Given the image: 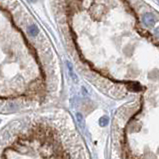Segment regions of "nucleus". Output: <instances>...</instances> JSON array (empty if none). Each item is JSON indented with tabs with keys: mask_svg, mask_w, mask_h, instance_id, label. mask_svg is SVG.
<instances>
[{
	"mask_svg": "<svg viewBox=\"0 0 159 159\" xmlns=\"http://www.w3.org/2000/svg\"><path fill=\"white\" fill-rule=\"evenodd\" d=\"M143 22L145 23V25L147 26H152L155 22V17L153 16L151 13H147L143 16Z\"/></svg>",
	"mask_w": 159,
	"mask_h": 159,
	"instance_id": "obj_1",
	"label": "nucleus"
},
{
	"mask_svg": "<svg viewBox=\"0 0 159 159\" xmlns=\"http://www.w3.org/2000/svg\"><path fill=\"white\" fill-rule=\"evenodd\" d=\"M154 34H155V36H156V37L159 39V27H158V28H156V29H155V31H154Z\"/></svg>",
	"mask_w": 159,
	"mask_h": 159,
	"instance_id": "obj_4",
	"label": "nucleus"
},
{
	"mask_svg": "<svg viewBox=\"0 0 159 159\" xmlns=\"http://www.w3.org/2000/svg\"><path fill=\"white\" fill-rule=\"evenodd\" d=\"M28 30H29V33H30L32 36L37 35V33H38V29H37V27H36L34 24H31L30 26H29Z\"/></svg>",
	"mask_w": 159,
	"mask_h": 159,
	"instance_id": "obj_2",
	"label": "nucleus"
},
{
	"mask_svg": "<svg viewBox=\"0 0 159 159\" xmlns=\"http://www.w3.org/2000/svg\"><path fill=\"white\" fill-rule=\"evenodd\" d=\"M106 123H107V118H106V117L102 118L101 122H100V124H101V125H106Z\"/></svg>",
	"mask_w": 159,
	"mask_h": 159,
	"instance_id": "obj_3",
	"label": "nucleus"
},
{
	"mask_svg": "<svg viewBox=\"0 0 159 159\" xmlns=\"http://www.w3.org/2000/svg\"><path fill=\"white\" fill-rule=\"evenodd\" d=\"M32 1H35V0H32Z\"/></svg>",
	"mask_w": 159,
	"mask_h": 159,
	"instance_id": "obj_5",
	"label": "nucleus"
}]
</instances>
